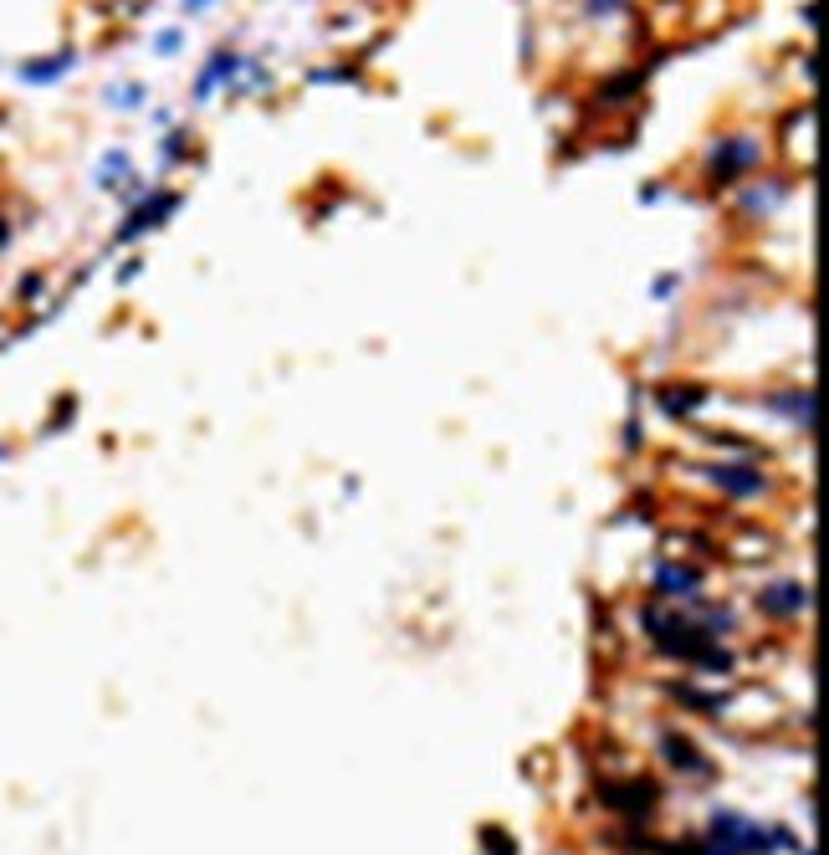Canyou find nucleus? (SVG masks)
<instances>
[{
  "instance_id": "nucleus-1",
  "label": "nucleus",
  "mask_w": 829,
  "mask_h": 855,
  "mask_svg": "<svg viewBox=\"0 0 829 855\" xmlns=\"http://www.w3.org/2000/svg\"><path fill=\"white\" fill-rule=\"evenodd\" d=\"M768 845H774V841H768V829H763V825H748V820H737V815H723L717 825H712L702 855H763Z\"/></svg>"
},
{
  "instance_id": "nucleus-2",
  "label": "nucleus",
  "mask_w": 829,
  "mask_h": 855,
  "mask_svg": "<svg viewBox=\"0 0 829 855\" xmlns=\"http://www.w3.org/2000/svg\"><path fill=\"white\" fill-rule=\"evenodd\" d=\"M758 160V144H753V139H733V149H717V154H712V174H737V170H748V164Z\"/></svg>"
},
{
  "instance_id": "nucleus-3",
  "label": "nucleus",
  "mask_w": 829,
  "mask_h": 855,
  "mask_svg": "<svg viewBox=\"0 0 829 855\" xmlns=\"http://www.w3.org/2000/svg\"><path fill=\"white\" fill-rule=\"evenodd\" d=\"M763 610H774V615H799V610H809V594H804L799 584H778L763 594Z\"/></svg>"
},
{
  "instance_id": "nucleus-4",
  "label": "nucleus",
  "mask_w": 829,
  "mask_h": 855,
  "mask_svg": "<svg viewBox=\"0 0 829 855\" xmlns=\"http://www.w3.org/2000/svg\"><path fill=\"white\" fill-rule=\"evenodd\" d=\"M236 72H242V57H231V52H215V57H211V68H205V78H201V93H211L215 82L236 78Z\"/></svg>"
},
{
  "instance_id": "nucleus-5",
  "label": "nucleus",
  "mask_w": 829,
  "mask_h": 855,
  "mask_svg": "<svg viewBox=\"0 0 829 855\" xmlns=\"http://www.w3.org/2000/svg\"><path fill=\"white\" fill-rule=\"evenodd\" d=\"M62 72H72V52L47 57L41 68H21V78H27V82H52V78H62Z\"/></svg>"
},
{
  "instance_id": "nucleus-6",
  "label": "nucleus",
  "mask_w": 829,
  "mask_h": 855,
  "mask_svg": "<svg viewBox=\"0 0 829 855\" xmlns=\"http://www.w3.org/2000/svg\"><path fill=\"white\" fill-rule=\"evenodd\" d=\"M661 589L666 594H686V589H696V574L692 569H661Z\"/></svg>"
},
{
  "instance_id": "nucleus-7",
  "label": "nucleus",
  "mask_w": 829,
  "mask_h": 855,
  "mask_svg": "<svg viewBox=\"0 0 829 855\" xmlns=\"http://www.w3.org/2000/svg\"><path fill=\"white\" fill-rule=\"evenodd\" d=\"M666 753H676V759H671V763H676V769H696V774L707 769V763L696 759V749H692V743H676V737H671V743H666Z\"/></svg>"
},
{
  "instance_id": "nucleus-8",
  "label": "nucleus",
  "mask_w": 829,
  "mask_h": 855,
  "mask_svg": "<svg viewBox=\"0 0 829 855\" xmlns=\"http://www.w3.org/2000/svg\"><path fill=\"white\" fill-rule=\"evenodd\" d=\"M205 6H211V0H185V11H205Z\"/></svg>"
}]
</instances>
